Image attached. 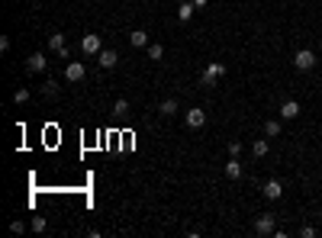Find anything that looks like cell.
<instances>
[{
	"instance_id": "6da1fadb",
	"label": "cell",
	"mask_w": 322,
	"mask_h": 238,
	"mask_svg": "<svg viewBox=\"0 0 322 238\" xmlns=\"http://www.w3.org/2000/svg\"><path fill=\"white\" fill-rule=\"evenodd\" d=\"M277 232V216L274 213H261L258 219H255V235H274Z\"/></svg>"
},
{
	"instance_id": "7a4b0ae2",
	"label": "cell",
	"mask_w": 322,
	"mask_h": 238,
	"mask_svg": "<svg viewBox=\"0 0 322 238\" xmlns=\"http://www.w3.org/2000/svg\"><path fill=\"white\" fill-rule=\"evenodd\" d=\"M293 68H297V71H312V68H316V52L300 49L297 55H293Z\"/></svg>"
},
{
	"instance_id": "3957f363",
	"label": "cell",
	"mask_w": 322,
	"mask_h": 238,
	"mask_svg": "<svg viewBox=\"0 0 322 238\" xmlns=\"http://www.w3.org/2000/svg\"><path fill=\"white\" fill-rule=\"evenodd\" d=\"M81 52H84V55H100V52H103V39L100 36H94V32H87V36H81Z\"/></svg>"
},
{
	"instance_id": "277c9868",
	"label": "cell",
	"mask_w": 322,
	"mask_h": 238,
	"mask_svg": "<svg viewBox=\"0 0 322 238\" xmlns=\"http://www.w3.org/2000/svg\"><path fill=\"white\" fill-rule=\"evenodd\" d=\"M87 77V68H84V61H68L65 65V81H71V84H81Z\"/></svg>"
},
{
	"instance_id": "5b68a950",
	"label": "cell",
	"mask_w": 322,
	"mask_h": 238,
	"mask_svg": "<svg viewBox=\"0 0 322 238\" xmlns=\"http://www.w3.org/2000/svg\"><path fill=\"white\" fill-rule=\"evenodd\" d=\"M26 71H32V74H45L49 71V61L42 52H32L29 58H26Z\"/></svg>"
},
{
	"instance_id": "8992f818",
	"label": "cell",
	"mask_w": 322,
	"mask_h": 238,
	"mask_svg": "<svg viewBox=\"0 0 322 238\" xmlns=\"http://www.w3.org/2000/svg\"><path fill=\"white\" fill-rule=\"evenodd\" d=\"M184 122H187L190 129H203V126H206V113L200 110V107H194V110L184 113Z\"/></svg>"
},
{
	"instance_id": "52a82bcc",
	"label": "cell",
	"mask_w": 322,
	"mask_h": 238,
	"mask_svg": "<svg viewBox=\"0 0 322 238\" xmlns=\"http://www.w3.org/2000/svg\"><path fill=\"white\" fill-rule=\"evenodd\" d=\"M97 65L103 68V71H113V68L119 65V55H116V52H113V49H103L100 55H97Z\"/></svg>"
},
{
	"instance_id": "ba28073f",
	"label": "cell",
	"mask_w": 322,
	"mask_h": 238,
	"mask_svg": "<svg viewBox=\"0 0 322 238\" xmlns=\"http://www.w3.org/2000/svg\"><path fill=\"white\" fill-rule=\"evenodd\" d=\"M261 193H264V200H281L284 197V183L281 180H264V187H261Z\"/></svg>"
},
{
	"instance_id": "9c48e42d",
	"label": "cell",
	"mask_w": 322,
	"mask_h": 238,
	"mask_svg": "<svg viewBox=\"0 0 322 238\" xmlns=\"http://www.w3.org/2000/svg\"><path fill=\"white\" fill-rule=\"evenodd\" d=\"M277 113H281V119H297V116H300V103H297V100H284Z\"/></svg>"
},
{
	"instance_id": "30bf717a",
	"label": "cell",
	"mask_w": 322,
	"mask_h": 238,
	"mask_svg": "<svg viewBox=\"0 0 322 238\" xmlns=\"http://www.w3.org/2000/svg\"><path fill=\"white\" fill-rule=\"evenodd\" d=\"M129 42H132L135 49H149V32H145V29H132V32H129Z\"/></svg>"
},
{
	"instance_id": "8fae6325",
	"label": "cell",
	"mask_w": 322,
	"mask_h": 238,
	"mask_svg": "<svg viewBox=\"0 0 322 238\" xmlns=\"http://www.w3.org/2000/svg\"><path fill=\"white\" fill-rule=\"evenodd\" d=\"M225 177H229V180L242 177V161H239V158H229V161H225Z\"/></svg>"
},
{
	"instance_id": "7c38bea8",
	"label": "cell",
	"mask_w": 322,
	"mask_h": 238,
	"mask_svg": "<svg viewBox=\"0 0 322 238\" xmlns=\"http://www.w3.org/2000/svg\"><path fill=\"white\" fill-rule=\"evenodd\" d=\"M281 132H284V122H281V119H267V122H264V135H267V138H277Z\"/></svg>"
},
{
	"instance_id": "4fadbf2b",
	"label": "cell",
	"mask_w": 322,
	"mask_h": 238,
	"mask_svg": "<svg viewBox=\"0 0 322 238\" xmlns=\"http://www.w3.org/2000/svg\"><path fill=\"white\" fill-rule=\"evenodd\" d=\"M177 110H180V107H177V100H174V97H168V100L158 103V113H161V116H174Z\"/></svg>"
},
{
	"instance_id": "5bb4252c",
	"label": "cell",
	"mask_w": 322,
	"mask_h": 238,
	"mask_svg": "<svg viewBox=\"0 0 322 238\" xmlns=\"http://www.w3.org/2000/svg\"><path fill=\"white\" fill-rule=\"evenodd\" d=\"M194 13H197L194 0H187V4H180V7H177V20H180V23H187V20H190V16H194Z\"/></svg>"
},
{
	"instance_id": "9a60e30c",
	"label": "cell",
	"mask_w": 322,
	"mask_h": 238,
	"mask_svg": "<svg viewBox=\"0 0 322 238\" xmlns=\"http://www.w3.org/2000/svg\"><path fill=\"white\" fill-rule=\"evenodd\" d=\"M267 152H271V145H267V138H255V142H251V155H255V158H264Z\"/></svg>"
},
{
	"instance_id": "2e32d148",
	"label": "cell",
	"mask_w": 322,
	"mask_h": 238,
	"mask_svg": "<svg viewBox=\"0 0 322 238\" xmlns=\"http://www.w3.org/2000/svg\"><path fill=\"white\" fill-rule=\"evenodd\" d=\"M39 90H42V97H49V100H55V97H58V81H52V77H45V84H42Z\"/></svg>"
},
{
	"instance_id": "e0dca14e",
	"label": "cell",
	"mask_w": 322,
	"mask_h": 238,
	"mask_svg": "<svg viewBox=\"0 0 322 238\" xmlns=\"http://www.w3.org/2000/svg\"><path fill=\"white\" fill-rule=\"evenodd\" d=\"M49 49H52V52L65 49V32H52V36H49Z\"/></svg>"
},
{
	"instance_id": "ac0fdd59",
	"label": "cell",
	"mask_w": 322,
	"mask_h": 238,
	"mask_svg": "<svg viewBox=\"0 0 322 238\" xmlns=\"http://www.w3.org/2000/svg\"><path fill=\"white\" fill-rule=\"evenodd\" d=\"M29 87H16V90H13V103H29Z\"/></svg>"
},
{
	"instance_id": "d6986e66",
	"label": "cell",
	"mask_w": 322,
	"mask_h": 238,
	"mask_svg": "<svg viewBox=\"0 0 322 238\" xmlns=\"http://www.w3.org/2000/svg\"><path fill=\"white\" fill-rule=\"evenodd\" d=\"M149 58H152V61H161V58H164V45L152 42V45H149Z\"/></svg>"
},
{
	"instance_id": "ffe728a7",
	"label": "cell",
	"mask_w": 322,
	"mask_h": 238,
	"mask_svg": "<svg viewBox=\"0 0 322 238\" xmlns=\"http://www.w3.org/2000/svg\"><path fill=\"white\" fill-rule=\"evenodd\" d=\"M32 232H45V228H49V222H45V216H32Z\"/></svg>"
},
{
	"instance_id": "44dd1931",
	"label": "cell",
	"mask_w": 322,
	"mask_h": 238,
	"mask_svg": "<svg viewBox=\"0 0 322 238\" xmlns=\"http://www.w3.org/2000/svg\"><path fill=\"white\" fill-rule=\"evenodd\" d=\"M200 84H203V87H216V74L203 68V74H200Z\"/></svg>"
},
{
	"instance_id": "7402d4cb",
	"label": "cell",
	"mask_w": 322,
	"mask_h": 238,
	"mask_svg": "<svg viewBox=\"0 0 322 238\" xmlns=\"http://www.w3.org/2000/svg\"><path fill=\"white\" fill-rule=\"evenodd\" d=\"M113 113H119V116L129 113V100H116V103H113Z\"/></svg>"
},
{
	"instance_id": "603a6c76",
	"label": "cell",
	"mask_w": 322,
	"mask_h": 238,
	"mask_svg": "<svg viewBox=\"0 0 322 238\" xmlns=\"http://www.w3.org/2000/svg\"><path fill=\"white\" fill-rule=\"evenodd\" d=\"M239 155H242V142L232 138V142H229V158H239Z\"/></svg>"
},
{
	"instance_id": "cb8c5ba5",
	"label": "cell",
	"mask_w": 322,
	"mask_h": 238,
	"mask_svg": "<svg viewBox=\"0 0 322 238\" xmlns=\"http://www.w3.org/2000/svg\"><path fill=\"white\" fill-rule=\"evenodd\" d=\"M55 55H58V58H62V61H71V49H68V45H65V49H58V52H55Z\"/></svg>"
},
{
	"instance_id": "d4e9b609",
	"label": "cell",
	"mask_w": 322,
	"mask_h": 238,
	"mask_svg": "<svg viewBox=\"0 0 322 238\" xmlns=\"http://www.w3.org/2000/svg\"><path fill=\"white\" fill-rule=\"evenodd\" d=\"M300 235H303V238H316V228H312V225H303Z\"/></svg>"
},
{
	"instance_id": "484cf974",
	"label": "cell",
	"mask_w": 322,
	"mask_h": 238,
	"mask_svg": "<svg viewBox=\"0 0 322 238\" xmlns=\"http://www.w3.org/2000/svg\"><path fill=\"white\" fill-rule=\"evenodd\" d=\"M23 228H26V225L20 222V219H16V222H10V232H16V235H23Z\"/></svg>"
},
{
	"instance_id": "4316f807",
	"label": "cell",
	"mask_w": 322,
	"mask_h": 238,
	"mask_svg": "<svg viewBox=\"0 0 322 238\" xmlns=\"http://www.w3.org/2000/svg\"><path fill=\"white\" fill-rule=\"evenodd\" d=\"M206 4H210V0H194V7H197V10H203Z\"/></svg>"
},
{
	"instance_id": "83f0119b",
	"label": "cell",
	"mask_w": 322,
	"mask_h": 238,
	"mask_svg": "<svg viewBox=\"0 0 322 238\" xmlns=\"http://www.w3.org/2000/svg\"><path fill=\"white\" fill-rule=\"evenodd\" d=\"M319 49H322V36H319Z\"/></svg>"
}]
</instances>
